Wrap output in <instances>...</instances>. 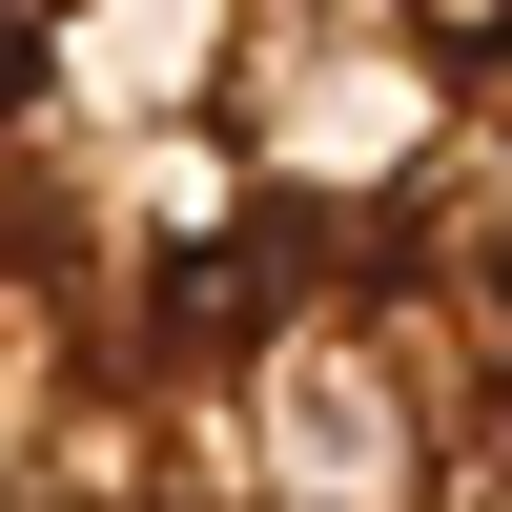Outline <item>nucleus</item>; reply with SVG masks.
<instances>
[{"label":"nucleus","instance_id":"nucleus-1","mask_svg":"<svg viewBox=\"0 0 512 512\" xmlns=\"http://www.w3.org/2000/svg\"><path fill=\"white\" fill-rule=\"evenodd\" d=\"M0 512H512V0H0Z\"/></svg>","mask_w":512,"mask_h":512}]
</instances>
